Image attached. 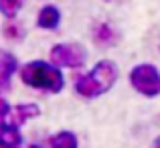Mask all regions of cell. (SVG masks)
<instances>
[{"label": "cell", "instance_id": "obj_1", "mask_svg": "<svg viewBox=\"0 0 160 148\" xmlns=\"http://www.w3.org/2000/svg\"><path fill=\"white\" fill-rule=\"evenodd\" d=\"M118 65L109 59H102L89 73L75 79V91L85 100H93L99 95L108 94L118 81Z\"/></svg>", "mask_w": 160, "mask_h": 148}, {"label": "cell", "instance_id": "obj_2", "mask_svg": "<svg viewBox=\"0 0 160 148\" xmlns=\"http://www.w3.org/2000/svg\"><path fill=\"white\" fill-rule=\"evenodd\" d=\"M20 79L24 85L43 89L49 94H59L65 87V77L61 69L47 61H28L20 67Z\"/></svg>", "mask_w": 160, "mask_h": 148}, {"label": "cell", "instance_id": "obj_3", "mask_svg": "<svg viewBox=\"0 0 160 148\" xmlns=\"http://www.w3.org/2000/svg\"><path fill=\"white\" fill-rule=\"evenodd\" d=\"M130 83L140 95L152 100L160 95V71L152 63H140L130 71Z\"/></svg>", "mask_w": 160, "mask_h": 148}, {"label": "cell", "instance_id": "obj_4", "mask_svg": "<svg viewBox=\"0 0 160 148\" xmlns=\"http://www.w3.org/2000/svg\"><path fill=\"white\" fill-rule=\"evenodd\" d=\"M51 63L55 67H67V69H79L87 61V51L79 43H57L51 47Z\"/></svg>", "mask_w": 160, "mask_h": 148}, {"label": "cell", "instance_id": "obj_5", "mask_svg": "<svg viewBox=\"0 0 160 148\" xmlns=\"http://www.w3.org/2000/svg\"><path fill=\"white\" fill-rule=\"evenodd\" d=\"M93 41L99 45V47H113L120 41V33L113 24L106 23V20H99V23L93 24Z\"/></svg>", "mask_w": 160, "mask_h": 148}, {"label": "cell", "instance_id": "obj_6", "mask_svg": "<svg viewBox=\"0 0 160 148\" xmlns=\"http://www.w3.org/2000/svg\"><path fill=\"white\" fill-rule=\"evenodd\" d=\"M61 24V10L55 4H45L37 12V27L43 31H55Z\"/></svg>", "mask_w": 160, "mask_h": 148}, {"label": "cell", "instance_id": "obj_7", "mask_svg": "<svg viewBox=\"0 0 160 148\" xmlns=\"http://www.w3.org/2000/svg\"><path fill=\"white\" fill-rule=\"evenodd\" d=\"M16 67V57L12 53H6V51H0V91L8 89L10 87V79L14 75Z\"/></svg>", "mask_w": 160, "mask_h": 148}, {"label": "cell", "instance_id": "obj_8", "mask_svg": "<svg viewBox=\"0 0 160 148\" xmlns=\"http://www.w3.org/2000/svg\"><path fill=\"white\" fill-rule=\"evenodd\" d=\"M37 116H41V108L37 104H18L12 108V124L14 126H22L24 122Z\"/></svg>", "mask_w": 160, "mask_h": 148}, {"label": "cell", "instance_id": "obj_9", "mask_svg": "<svg viewBox=\"0 0 160 148\" xmlns=\"http://www.w3.org/2000/svg\"><path fill=\"white\" fill-rule=\"evenodd\" d=\"M22 142V136L18 132V126L2 124L0 126V148H18Z\"/></svg>", "mask_w": 160, "mask_h": 148}, {"label": "cell", "instance_id": "obj_10", "mask_svg": "<svg viewBox=\"0 0 160 148\" xmlns=\"http://www.w3.org/2000/svg\"><path fill=\"white\" fill-rule=\"evenodd\" d=\"M51 148H79V140L71 130H61L49 140Z\"/></svg>", "mask_w": 160, "mask_h": 148}, {"label": "cell", "instance_id": "obj_11", "mask_svg": "<svg viewBox=\"0 0 160 148\" xmlns=\"http://www.w3.org/2000/svg\"><path fill=\"white\" fill-rule=\"evenodd\" d=\"M27 0H0V14L6 16L8 20H14V16L20 12Z\"/></svg>", "mask_w": 160, "mask_h": 148}, {"label": "cell", "instance_id": "obj_12", "mask_svg": "<svg viewBox=\"0 0 160 148\" xmlns=\"http://www.w3.org/2000/svg\"><path fill=\"white\" fill-rule=\"evenodd\" d=\"M4 37L6 39H10V41H18V39H22L24 37V28L20 27L18 23H14V20H8L6 24H4Z\"/></svg>", "mask_w": 160, "mask_h": 148}, {"label": "cell", "instance_id": "obj_13", "mask_svg": "<svg viewBox=\"0 0 160 148\" xmlns=\"http://www.w3.org/2000/svg\"><path fill=\"white\" fill-rule=\"evenodd\" d=\"M10 112H12L10 104L6 101V98H4V95H2V91H0V118H6Z\"/></svg>", "mask_w": 160, "mask_h": 148}, {"label": "cell", "instance_id": "obj_14", "mask_svg": "<svg viewBox=\"0 0 160 148\" xmlns=\"http://www.w3.org/2000/svg\"><path fill=\"white\" fill-rule=\"evenodd\" d=\"M150 148H160V136H156L152 140V146H150Z\"/></svg>", "mask_w": 160, "mask_h": 148}, {"label": "cell", "instance_id": "obj_15", "mask_svg": "<svg viewBox=\"0 0 160 148\" xmlns=\"http://www.w3.org/2000/svg\"><path fill=\"white\" fill-rule=\"evenodd\" d=\"M106 2H109V0H106Z\"/></svg>", "mask_w": 160, "mask_h": 148}, {"label": "cell", "instance_id": "obj_16", "mask_svg": "<svg viewBox=\"0 0 160 148\" xmlns=\"http://www.w3.org/2000/svg\"><path fill=\"white\" fill-rule=\"evenodd\" d=\"M0 126H2V124H0Z\"/></svg>", "mask_w": 160, "mask_h": 148}]
</instances>
